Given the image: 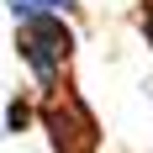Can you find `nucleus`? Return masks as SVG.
Instances as JSON below:
<instances>
[{
  "label": "nucleus",
  "instance_id": "1",
  "mask_svg": "<svg viewBox=\"0 0 153 153\" xmlns=\"http://www.w3.org/2000/svg\"><path fill=\"white\" fill-rule=\"evenodd\" d=\"M16 58L21 69L32 74L37 95L69 85V69H74V53H79V32L69 27V16H37V21H16Z\"/></svg>",
  "mask_w": 153,
  "mask_h": 153
},
{
  "label": "nucleus",
  "instance_id": "2",
  "mask_svg": "<svg viewBox=\"0 0 153 153\" xmlns=\"http://www.w3.org/2000/svg\"><path fill=\"white\" fill-rule=\"evenodd\" d=\"M37 127H42L53 153H100V137H106L95 106L74 90V79L48 90V95H37Z\"/></svg>",
  "mask_w": 153,
  "mask_h": 153
},
{
  "label": "nucleus",
  "instance_id": "3",
  "mask_svg": "<svg viewBox=\"0 0 153 153\" xmlns=\"http://www.w3.org/2000/svg\"><path fill=\"white\" fill-rule=\"evenodd\" d=\"M37 122V100L32 95H21L16 90L5 106H0V137H16V132H27V127Z\"/></svg>",
  "mask_w": 153,
  "mask_h": 153
},
{
  "label": "nucleus",
  "instance_id": "4",
  "mask_svg": "<svg viewBox=\"0 0 153 153\" xmlns=\"http://www.w3.org/2000/svg\"><path fill=\"white\" fill-rule=\"evenodd\" d=\"M5 11L16 21H37V16H69L79 11V0H5Z\"/></svg>",
  "mask_w": 153,
  "mask_h": 153
},
{
  "label": "nucleus",
  "instance_id": "5",
  "mask_svg": "<svg viewBox=\"0 0 153 153\" xmlns=\"http://www.w3.org/2000/svg\"><path fill=\"white\" fill-rule=\"evenodd\" d=\"M137 32H143V42L153 48V0H137Z\"/></svg>",
  "mask_w": 153,
  "mask_h": 153
}]
</instances>
